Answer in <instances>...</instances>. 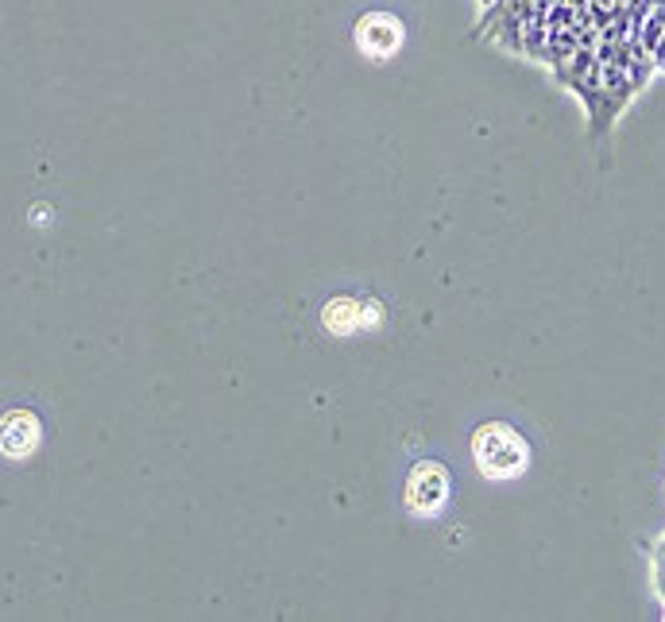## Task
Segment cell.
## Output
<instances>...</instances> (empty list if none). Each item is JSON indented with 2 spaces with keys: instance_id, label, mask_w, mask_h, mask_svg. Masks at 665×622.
Listing matches in <instances>:
<instances>
[{
  "instance_id": "cell-1",
  "label": "cell",
  "mask_w": 665,
  "mask_h": 622,
  "mask_svg": "<svg viewBox=\"0 0 665 622\" xmlns=\"http://www.w3.org/2000/svg\"><path fill=\"white\" fill-rule=\"evenodd\" d=\"M472 460L484 480L507 484L530 468V441L510 422H484L472 433Z\"/></svg>"
},
{
  "instance_id": "cell-2",
  "label": "cell",
  "mask_w": 665,
  "mask_h": 622,
  "mask_svg": "<svg viewBox=\"0 0 665 622\" xmlns=\"http://www.w3.org/2000/svg\"><path fill=\"white\" fill-rule=\"evenodd\" d=\"M450 492H453V475L450 468L441 464V460H418L406 475V487H403V507L410 519H438L445 502H450Z\"/></svg>"
},
{
  "instance_id": "cell-3",
  "label": "cell",
  "mask_w": 665,
  "mask_h": 622,
  "mask_svg": "<svg viewBox=\"0 0 665 622\" xmlns=\"http://www.w3.org/2000/svg\"><path fill=\"white\" fill-rule=\"evenodd\" d=\"M44 445V422L32 410H9L0 414V457L4 460H27Z\"/></svg>"
},
{
  "instance_id": "cell-4",
  "label": "cell",
  "mask_w": 665,
  "mask_h": 622,
  "mask_svg": "<svg viewBox=\"0 0 665 622\" xmlns=\"http://www.w3.org/2000/svg\"><path fill=\"white\" fill-rule=\"evenodd\" d=\"M356 43H360L364 54H372L375 62L380 59H391L403 43V24L387 12H372V16H364L356 24Z\"/></svg>"
},
{
  "instance_id": "cell-5",
  "label": "cell",
  "mask_w": 665,
  "mask_h": 622,
  "mask_svg": "<svg viewBox=\"0 0 665 622\" xmlns=\"http://www.w3.org/2000/svg\"><path fill=\"white\" fill-rule=\"evenodd\" d=\"M375 302H356V298H333V302L325 306V313H321V325L333 333V337H348V333H356V328H368L375 325V321H368V310H372Z\"/></svg>"
}]
</instances>
